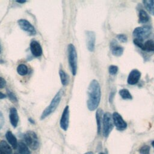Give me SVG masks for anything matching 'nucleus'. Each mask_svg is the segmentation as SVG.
Masks as SVG:
<instances>
[{"label": "nucleus", "mask_w": 154, "mask_h": 154, "mask_svg": "<svg viewBox=\"0 0 154 154\" xmlns=\"http://www.w3.org/2000/svg\"><path fill=\"white\" fill-rule=\"evenodd\" d=\"M18 24L20 28L28 34L33 35L36 34L35 28L28 20L25 19H20L18 20Z\"/></svg>", "instance_id": "nucleus-8"}, {"label": "nucleus", "mask_w": 154, "mask_h": 154, "mask_svg": "<svg viewBox=\"0 0 154 154\" xmlns=\"http://www.w3.org/2000/svg\"><path fill=\"white\" fill-rule=\"evenodd\" d=\"M7 95L9 97V99L12 101V102H16L17 101V99L16 97L15 96V95L14 94V93L10 91H7Z\"/></svg>", "instance_id": "nucleus-29"}, {"label": "nucleus", "mask_w": 154, "mask_h": 154, "mask_svg": "<svg viewBox=\"0 0 154 154\" xmlns=\"http://www.w3.org/2000/svg\"><path fill=\"white\" fill-rule=\"evenodd\" d=\"M17 72L20 75H22V76L25 75L28 73V67L26 65L23 64H19L17 66Z\"/></svg>", "instance_id": "nucleus-24"}, {"label": "nucleus", "mask_w": 154, "mask_h": 154, "mask_svg": "<svg viewBox=\"0 0 154 154\" xmlns=\"http://www.w3.org/2000/svg\"><path fill=\"white\" fill-rule=\"evenodd\" d=\"M5 84H6L5 80L3 78L0 76V88H3L5 85Z\"/></svg>", "instance_id": "nucleus-31"}, {"label": "nucleus", "mask_w": 154, "mask_h": 154, "mask_svg": "<svg viewBox=\"0 0 154 154\" xmlns=\"http://www.w3.org/2000/svg\"><path fill=\"white\" fill-rule=\"evenodd\" d=\"M114 123L112 115L109 112H106L103 116L102 133L104 137H107L112 130Z\"/></svg>", "instance_id": "nucleus-4"}, {"label": "nucleus", "mask_w": 154, "mask_h": 154, "mask_svg": "<svg viewBox=\"0 0 154 154\" xmlns=\"http://www.w3.org/2000/svg\"><path fill=\"white\" fill-rule=\"evenodd\" d=\"M16 2H19V3H25L26 2V1H24V0H23V1H17Z\"/></svg>", "instance_id": "nucleus-33"}, {"label": "nucleus", "mask_w": 154, "mask_h": 154, "mask_svg": "<svg viewBox=\"0 0 154 154\" xmlns=\"http://www.w3.org/2000/svg\"><path fill=\"white\" fill-rule=\"evenodd\" d=\"M5 97V95L4 94H3L2 93L0 92V99H4Z\"/></svg>", "instance_id": "nucleus-32"}, {"label": "nucleus", "mask_w": 154, "mask_h": 154, "mask_svg": "<svg viewBox=\"0 0 154 154\" xmlns=\"http://www.w3.org/2000/svg\"><path fill=\"white\" fill-rule=\"evenodd\" d=\"M86 44L88 51L92 52L94 49L95 45V33L93 31H87L85 32Z\"/></svg>", "instance_id": "nucleus-10"}, {"label": "nucleus", "mask_w": 154, "mask_h": 154, "mask_svg": "<svg viewBox=\"0 0 154 154\" xmlns=\"http://www.w3.org/2000/svg\"><path fill=\"white\" fill-rule=\"evenodd\" d=\"M9 119L13 127L16 128L19 122V116H18L17 109L15 108H11L10 109Z\"/></svg>", "instance_id": "nucleus-14"}, {"label": "nucleus", "mask_w": 154, "mask_h": 154, "mask_svg": "<svg viewBox=\"0 0 154 154\" xmlns=\"http://www.w3.org/2000/svg\"><path fill=\"white\" fill-rule=\"evenodd\" d=\"M141 72L137 69L132 70L129 74L127 82L130 85L136 84L141 77Z\"/></svg>", "instance_id": "nucleus-11"}, {"label": "nucleus", "mask_w": 154, "mask_h": 154, "mask_svg": "<svg viewBox=\"0 0 154 154\" xmlns=\"http://www.w3.org/2000/svg\"><path fill=\"white\" fill-rule=\"evenodd\" d=\"M68 60L71 72L73 76L77 72V53L75 47L73 44H69L67 48Z\"/></svg>", "instance_id": "nucleus-3"}, {"label": "nucleus", "mask_w": 154, "mask_h": 154, "mask_svg": "<svg viewBox=\"0 0 154 154\" xmlns=\"http://www.w3.org/2000/svg\"><path fill=\"white\" fill-rule=\"evenodd\" d=\"M152 146H153V148H154V141H153L152 142Z\"/></svg>", "instance_id": "nucleus-35"}, {"label": "nucleus", "mask_w": 154, "mask_h": 154, "mask_svg": "<svg viewBox=\"0 0 154 154\" xmlns=\"http://www.w3.org/2000/svg\"><path fill=\"white\" fill-rule=\"evenodd\" d=\"M63 94V90H60L57 92V93L55 94V96L54 97V98L51 100L50 104L43 111L40 117L41 120L45 119L50 114H51L53 112H54V111L57 109V108L58 107L61 101Z\"/></svg>", "instance_id": "nucleus-2"}, {"label": "nucleus", "mask_w": 154, "mask_h": 154, "mask_svg": "<svg viewBox=\"0 0 154 154\" xmlns=\"http://www.w3.org/2000/svg\"><path fill=\"white\" fill-rule=\"evenodd\" d=\"M0 52H1V47H0Z\"/></svg>", "instance_id": "nucleus-38"}, {"label": "nucleus", "mask_w": 154, "mask_h": 154, "mask_svg": "<svg viewBox=\"0 0 154 154\" xmlns=\"http://www.w3.org/2000/svg\"><path fill=\"white\" fill-rule=\"evenodd\" d=\"M5 137L8 142V143L12 146L13 149H16L18 146L17 141L16 137L11 131H7L5 134Z\"/></svg>", "instance_id": "nucleus-16"}, {"label": "nucleus", "mask_w": 154, "mask_h": 154, "mask_svg": "<svg viewBox=\"0 0 154 154\" xmlns=\"http://www.w3.org/2000/svg\"><path fill=\"white\" fill-rule=\"evenodd\" d=\"M99 154H105V153H102V152H101V153H100Z\"/></svg>", "instance_id": "nucleus-36"}, {"label": "nucleus", "mask_w": 154, "mask_h": 154, "mask_svg": "<svg viewBox=\"0 0 154 154\" xmlns=\"http://www.w3.org/2000/svg\"><path fill=\"white\" fill-rule=\"evenodd\" d=\"M110 48L112 51V54L116 57L121 56L123 54V48L119 45L117 44V42L115 40H112L111 42Z\"/></svg>", "instance_id": "nucleus-13"}, {"label": "nucleus", "mask_w": 154, "mask_h": 154, "mask_svg": "<svg viewBox=\"0 0 154 154\" xmlns=\"http://www.w3.org/2000/svg\"><path fill=\"white\" fill-rule=\"evenodd\" d=\"M117 38L121 42H123V43H125L127 42V37L126 35L123 34H119L117 35Z\"/></svg>", "instance_id": "nucleus-28"}, {"label": "nucleus", "mask_w": 154, "mask_h": 154, "mask_svg": "<svg viewBox=\"0 0 154 154\" xmlns=\"http://www.w3.org/2000/svg\"><path fill=\"white\" fill-rule=\"evenodd\" d=\"M119 94L123 99H132V96L127 89H122L119 91Z\"/></svg>", "instance_id": "nucleus-22"}, {"label": "nucleus", "mask_w": 154, "mask_h": 154, "mask_svg": "<svg viewBox=\"0 0 154 154\" xmlns=\"http://www.w3.org/2000/svg\"><path fill=\"white\" fill-rule=\"evenodd\" d=\"M26 145L32 150H36L39 145L38 139L37 134L31 131H27L24 135Z\"/></svg>", "instance_id": "nucleus-5"}, {"label": "nucleus", "mask_w": 154, "mask_h": 154, "mask_svg": "<svg viewBox=\"0 0 154 154\" xmlns=\"http://www.w3.org/2000/svg\"><path fill=\"white\" fill-rule=\"evenodd\" d=\"M144 50L147 51H154V41L149 40L144 43Z\"/></svg>", "instance_id": "nucleus-23"}, {"label": "nucleus", "mask_w": 154, "mask_h": 154, "mask_svg": "<svg viewBox=\"0 0 154 154\" xmlns=\"http://www.w3.org/2000/svg\"><path fill=\"white\" fill-rule=\"evenodd\" d=\"M150 147L147 145H144L140 147L139 152L140 154H149Z\"/></svg>", "instance_id": "nucleus-25"}, {"label": "nucleus", "mask_w": 154, "mask_h": 154, "mask_svg": "<svg viewBox=\"0 0 154 154\" xmlns=\"http://www.w3.org/2000/svg\"><path fill=\"white\" fill-rule=\"evenodd\" d=\"M108 70H109V74H111V75H116V74L117 73L118 67H117V66H116L111 65V66H110L109 67Z\"/></svg>", "instance_id": "nucleus-27"}, {"label": "nucleus", "mask_w": 154, "mask_h": 154, "mask_svg": "<svg viewBox=\"0 0 154 154\" xmlns=\"http://www.w3.org/2000/svg\"><path fill=\"white\" fill-rule=\"evenodd\" d=\"M84 154H93V153L92 152H86Z\"/></svg>", "instance_id": "nucleus-34"}, {"label": "nucleus", "mask_w": 154, "mask_h": 154, "mask_svg": "<svg viewBox=\"0 0 154 154\" xmlns=\"http://www.w3.org/2000/svg\"><path fill=\"white\" fill-rule=\"evenodd\" d=\"M143 2L146 9L154 16V0H144Z\"/></svg>", "instance_id": "nucleus-18"}, {"label": "nucleus", "mask_w": 154, "mask_h": 154, "mask_svg": "<svg viewBox=\"0 0 154 154\" xmlns=\"http://www.w3.org/2000/svg\"><path fill=\"white\" fill-rule=\"evenodd\" d=\"M4 124V118L2 113L0 111V129L2 128Z\"/></svg>", "instance_id": "nucleus-30"}, {"label": "nucleus", "mask_w": 154, "mask_h": 154, "mask_svg": "<svg viewBox=\"0 0 154 154\" xmlns=\"http://www.w3.org/2000/svg\"><path fill=\"white\" fill-rule=\"evenodd\" d=\"M143 40L139 39V38H135L134 40V43L135 45H137L138 47L140 48L141 49L144 50V43L143 42Z\"/></svg>", "instance_id": "nucleus-26"}, {"label": "nucleus", "mask_w": 154, "mask_h": 154, "mask_svg": "<svg viewBox=\"0 0 154 154\" xmlns=\"http://www.w3.org/2000/svg\"><path fill=\"white\" fill-rule=\"evenodd\" d=\"M101 97L100 87L98 81L93 79L91 81L88 88V109L92 111L96 109L99 105Z\"/></svg>", "instance_id": "nucleus-1"}, {"label": "nucleus", "mask_w": 154, "mask_h": 154, "mask_svg": "<svg viewBox=\"0 0 154 154\" xmlns=\"http://www.w3.org/2000/svg\"><path fill=\"white\" fill-rule=\"evenodd\" d=\"M150 19L149 14L144 10H141L139 12V22L141 23H146Z\"/></svg>", "instance_id": "nucleus-19"}, {"label": "nucleus", "mask_w": 154, "mask_h": 154, "mask_svg": "<svg viewBox=\"0 0 154 154\" xmlns=\"http://www.w3.org/2000/svg\"><path fill=\"white\" fill-rule=\"evenodd\" d=\"M0 154H12L11 147L4 140L0 142Z\"/></svg>", "instance_id": "nucleus-17"}, {"label": "nucleus", "mask_w": 154, "mask_h": 154, "mask_svg": "<svg viewBox=\"0 0 154 154\" xmlns=\"http://www.w3.org/2000/svg\"><path fill=\"white\" fill-rule=\"evenodd\" d=\"M151 32V28L149 26H140L135 28L133 31V35L135 38L143 40L147 37Z\"/></svg>", "instance_id": "nucleus-6"}, {"label": "nucleus", "mask_w": 154, "mask_h": 154, "mask_svg": "<svg viewBox=\"0 0 154 154\" xmlns=\"http://www.w3.org/2000/svg\"><path fill=\"white\" fill-rule=\"evenodd\" d=\"M18 150L20 154H30V150L26 144L23 142H20L18 144Z\"/></svg>", "instance_id": "nucleus-21"}, {"label": "nucleus", "mask_w": 154, "mask_h": 154, "mask_svg": "<svg viewBox=\"0 0 154 154\" xmlns=\"http://www.w3.org/2000/svg\"><path fill=\"white\" fill-rule=\"evenodd\" d=\"M69 106L67 105L62 113L61 117L60 122V127L64 131H67L69 127Z\"/></svg>", "instance_id": "nucleus-9"}, {"label": "nucleus", "mask_w": 154, "mask_h": 154, "mask_svg": "<svg viewBox=\"0 0 154 154\" xmlns=\"http://www.w3.org/2000/svg\"><path fill=\"white\" fill-rule=\"evenodd\" d=\"M103 111L101 109H98L96 111V123H97V131L98 135L100 134L101 129H102V124L103 120Z\"/></svg>", "instance_id": "nucleus-15"}, {"label": "nucleus", "mask_w": 154, "mask_h": 154, "mask_svg": "<svg viewBox=\"0 0 154 154\" xmlns=\"http://www.w3.org/2000/svg\"><path fill=\"white\" fill-rule=\"evenodd\" d=\"M30 49L32 54L36 57H40L42 54V48L37 41H32L30 43Z\"/></svg>", "instance_id": "nucleus-12"}, {"label": "nucleus", "mask_w": 154, "mask_h": 154, "mask_svg": "<svg viewBox=\"0 0 154 154\" xmlns=\"http://www.w3.org/2000/svg\"><path fill=\"white\" fill-rule=\"evenodd\" d=\"M59 74H60L61 84L64 86L68 85L69 82V77L68 75L63 70H60Z\"/></svg>", "instance_id": "nucleus-20"}, {"label": "nucleus", "mask_w": 154, "mask_h": 154, "mask_svg": "<svg viewBox=\"0 0 154 154\" xmlns=\"http://www.w3.org/2000/svg\"><path fill=\"white\" fill-rule=\"evenodd\" d=\"M14 154H18V153H14Z\"/></svg>", "instance_id": "nucleus-37"}, {"label": "nucleus", "mask_w": 154, "mask_h": 154, "mask_svg": "<svg viewBox=\"0 0 154 154\" xmlns=\"http://www.w3.org/2000/svg\"><path fill=\"white\" fill-rule=\"evenodd\" d=\"M114 125L116 126V128L119 131H123L127 128V123L122 118L121 115L117 112H114L112 115Z\"/></svg>", "instance_id": "nucleus-7"}]
</instances>
